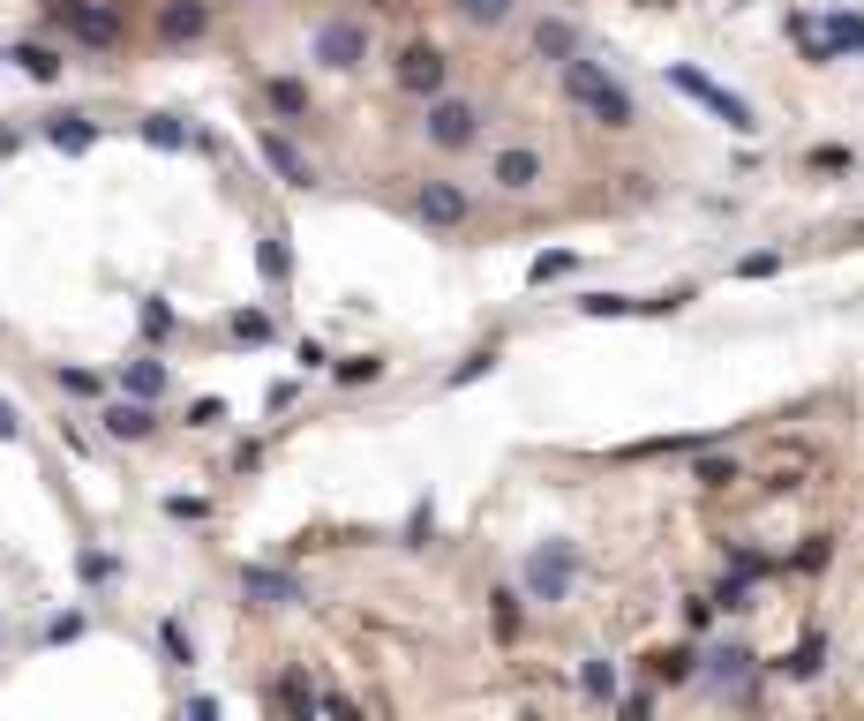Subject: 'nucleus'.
Masks as SVG:
<instances>
[{
  "mask_svg": "<svg viewBox=\"0 0 864 721\" xmlns=\"http://www.w3.org/2000/svg\"><path fill=\"white\" fill-rule=\"evenodd\" d=\"M45 143H61V151H90V143H98V128H90L84 113H53V121H45Z\"/></svg>",
  "mask_w": 864,
  "mask_h": 721,
  "instance_id": "dca6fc26",
  "label": "nucleus"
},
{
  "mask_svg": "<svg viewBox=\"0 0 864 721\" xmlns=\"http://www.w3.org/2000/svg\"><path fill=\"white\" fill-rule=\"evenodd\" d=\"M579 691H587V699H616V662H587V669H579Z\"/></svg>",
  "mask_w": 864,
  "mask_h": 721,
  "instance_id": "b1692460",
  "label": "nucleus"
},
{
  "mask_svg": "<svg viewBox=\"0 0 864 721\" xmlns=\"http://www.w3.org/2000/svg\"><path fill=\"white\" fill-rule=\"evenodd\" d=\"M308 53H316L324 68H361V61H369V31H361V23H316Z\"/></svg>",
  "mask_w": 864,
  "mask_h": 721,
  "instance_id": "1a4fd4ad",
  "label": "nucleus"
},
{
  "mask_svg": "<svg viewBox=\"0 0 864 721\" xmlns=\"http://www.w3.org/2000/svg\"><path fill=\"white\" fill-rule=\"evenodd\" d=\"M685 624H691V632H707V624H714V594H691L685 601Z\"/></svg>",
  "mask_w": 864,
  "mask_h": 721,
  "instance_id": "a19ab883",
  "label": "nucleus"
},
{
  "mask_svg": "<svg viewBox=\"0 0 864 721\" xmlns=\"http://www.w3.org/2000/svg\"><path fill=\"white\" fill-rule=\"evenodd\" d=\"M534 53H549V61H571V53H579V31H571V23H534Z\"/></svg>",
  "mask_w": 864,
  "mask_h": 721,
  "instance_id": "aec40b11",
  "label": "nucleus"
},
{
  "mask_svg": "<svg viewBox=\"0 0 864 721\" xmlns=\"http://www.w3.org/2000/svg\"><path fill=\"white\" fill-rule=\"evenodd\" d=\"M707 677L714 684H744L752 677V654H744V646H714V654H707Z\"/></svg>",
  "mask_w": 864,
  "mask_h": 721,
  "instance_id": "6ab92c4d",
  "label": "nucleus"
},
{
  "mask_svg": "<svg viewBox=\"0 0 864 721\" xmlns=\"http://www.w3.org/2000/svg\"><path fill=\"white\" fill-rule=\"evenodd\" d=\"M233 339L263 346V339H271V316H263V308H241V316H233Z\"/></svg>",
  "mask_w": 864,
  "mask_h": 721,
  "instance_id": "2f4dec72",
  "label": "nucleus"
},
{
  "mask_svg": "<svg viewBox=\"0 0 864 721\" xmlns=\"http://www.w3.org/2000/svg\"><path fill=\"white\" fill-rule=\"evenodd\" d=\"M45 638H53V646H61V638H84V609H68V616H53V624H45Z\"/></svg>",
  "mask_w": 864,
  "mask_h": 721,
  "instance_id": "ea45409f",
  "label": "nucleus"
},
{
  "mask_svg": "<svg viewBox=\"0 0 864 721\" xmlns=\"http://www.w3.org/2000/svg\"><path fill=\"white\" fill-rule=\"evenodd\" d=\"M820 31H827L834 53H864V15H850V8H842V15H827Z\"/></svg>",
  "mask_w": 864,
  "mask_h": 721,
  "instance_id": "412c9836",
  "label": "nucleus"
},
{
  "mask_svg": "<svg viewBox=\"0 0 864 721\" xmlns=\"http://www.w3.org/2000/svg\"><path fill=\"white\" fill-rule=\"evenodd\" d=\"M15 61H23V76H39V84L61 76V53H53V45H15Z\"/></svg>",
  "mask_w": 864,
  "mask_h": 721,
  "instance_id": "5701e85b",
  "label": "nucleus"
},
{
  "mask_svg": "<svg viewBox=\"0 0 864 721\" xmlns=\"http://www.w3.org/2000/svg\"><path fill=\"white\" fill-rule=\"evenodd\" d=\"M812 166H820V173H850V151H834V143H827V151H812Z\"/></svg>",
  "mask_w": 864,
  "mask_h": 721,
  "instance_id": "c03bdc74",
  "label": "nucleus"
},
{
  "mask_svg": "<svg viewBox=\"0 0 864 721\" xmlns=\"http://www.w3.org/2000/svg\"><path fill=\"white\" fill-rule=\"evenodd\" d=\"M166 518H181V526H204V518H211V496H166Z\"/></svg>",
  "mask_w": 864,
  "mask_h": 721,
  "instance_id": "c85d7f7f",
  "label": "nucleus"
},
{
  "mask_svg": "<svg viewBox=\"0 0 864 721\" xmlns=\"http://www.w3.org/2000/svg\"><path fill=\"white\" fill-rule=\"evenodd\" d=\"M781 669H789V677H820V669H827V638H805V646H797Z\"/></svg>",
  "mask_w": 864,
  "mask_h": 721,
  "instance_id": "393cba45",
  "label": "nucleus"
},
{
  "mask_svg": "<svg viewBox=\"0 0 864 721\" xmlns=\"http://www.w3.org/2000/svg\"><path fill=\"white\" fill-rule=\"evenodd\" d=\"M263 106L278 113V128H302L308 121V84H294V76H263Z\"/></svg>",
  "mask_w": 864,
  "mask_h": 721,
  "instance_id": "4468645a",
  "label": "nucleus"
},
{
  "mask_svg": "<svg viewBox=\"0 0 864 721\" xmlns=\"http://www.w3.org/2000/svg\"><path fill=\"white\" fill-rule=\"evenodd\" d=\"M391 84L406 90V98H422V106H429L436 90L451 84V53H444L436 39H406V45H398V61H391Z\"/></svg>",
  "mask_w": 864,
  "mask_h": 721,
  "instance_id": "7ed1b4c3",
  "label": "nucleus"
},
{
  "mask_svg": "<svg viewBox=\"0 0 864 721\" xmlns=\"http://www.w3.org/2000/svg\"><path fill=\"white\" fill-rule=\"evenodd\" d=\"M143 143H151V151H188V128L173 121V113H151V121H143Z\"/></svg>",
  "mask_w": 864,
  "mask_h": 721,
  "instance_id": "4be33fe9",
  "label": "nucleus"
},
{
  "mask_svg": "<svg viewBox=\"0 0 864 721\" xmlns=\"http://www.w3.org/2000/svg\"><path fill=\"white\" fill-rule=\"evenodd\" d=\"M271 707H286V714H308V707H324V691L308 677H278L271 684Z\"/></svg>",
  "mask_w": 864,
  "mask_h": 721,
  "instance_id": "a211bd4d",
  "label": "nucleus"
},
{
  "mask_svg": "<svg viewBox=\"0 0 864 721\" xmlns=\"http://www.w3.org/2000/svg\"><path fill=\"white\" fill-rule=\"evenodd\" d=\"M158 646H166V662H173V669H188V662H196V654H188V632H181L173 616L158 624Z\"/></svg>",
  "mask_w": 864,
  "mask_h": 721,
  "instance_id": "c756f323",
  "label": "nucleus"
},
{
  "mask_svg": "<svg viewBox=\"0 0 864 721\" xmlns=\"http://www.w3.org/2000/svg\"><path fill=\"white\" fill-rule=\"evenodd\" d=\"M654 677H661V684H685V677H691V654H685V646L654 654Z\"/></svg>",
  "mask_w": 864,
  "mask_h": 721,
  "instance_id": "7c9ffc66",
  "label": "nucleus"
},
{
  "mask_svg": "<svg viewBox=\"0 0 864 721\" xmlns=\"http://www.w3.org/2000/svg\"><path fill=\"white\" fill-rule=\"evenodd\" d=\"M526 601H564L571 594V579H579V549L571 542H542V549L526 556Z\"/></svg>",
  "mask_w": 864,
  "mask_h": 721,
  "instance_id": "39448f33",
  "label": "nucleus"
},
{
  "mask_svg": "<svg viewBox=\"0 0 864 721\" xmlns=\"http://www.w3.org/2000/svg\"><path fill=\"white\" fill-rule=\"evenodd\" d=\"M256 151H263V166L278 173L286 188H316V159L294 151V135H286V128H256Z\"/></svg>",
  "mask_w": 864,
  "mask_h": 721,
  "instance_id": "6e6552de",
  "label": "nucleus"
},
{
  "mask_svg": "<svg viewBox=\"0 0 864 721\" xmlns=\"http://www.w3.org/2000/svg\"><path fill=\"white\" fill-rule=\"evenodd\" d=\"M218 414H226V406H218V398H196V406H188V428H211Z\"/></svg>",
  "mask_w": 864,
  "mask_h": 721,
  "instance_id": "37998d69",
  "label": "nucleus"
},
{
  "mask_svg": "<svg viewBox=\"0 0 864 721\" xmlns=\"http://www.w3.org/2000/svg\"><path fill=\"white\" fill-rule=\"evenodd\" d=\"M414 218H422L429 233H459V226L474 218V196H467L459 181H422V196H414Z\"/></svg>",
  "mask_w": 864,
  "mask_h": 721,
  "instance_id": "0eeeda50",
  "label": "nucleus"
},
{
  "mask_svg": "<svg viewBox=\"0 0 864 721\" xmlns=\"http://www.w3.org/2000/svg\"><path fill=\"white\" fill-rule=\"evenodd\" d=\"M369 8H398V0H369Z\"/></svg>",
  "mask_w": 864,
  "mask_h": 721,
  "instance_id": "49530a36",
  "label": "nucleus"
},
{
  "mask_svg": "<svg viewBox=\"0 0 864 721\" xmlns=\"http://www.w3.org/2000/svg\"><path fill=\"white\" fill-rule=\"evenodd\" d=\"M53 31H68V45H84V53H113L129 39V15H121V0H53Z\"/></svg>",
  "mask_w": 864,
  "mask_h": 721,
  "instance_id": "f03ea898",
  "label": "nucleus"
},
{
  "mask_svg": "<svg viewBox=\"0 0 864 721\" xmlns=\"http://www.w3.org/2000/svg\"><path fill=\"white\" fill-rule=\"evenodd\" d=\"M384 376V361L376 353H353V361H339V383H376Z\"/></svg>",
  "mask_w": 864,
  "mask_h": 721,
  "instance_id": "473e14b6",
  "label": "nucleus"
},
{
  "mask_svg": "<svg viewBox=\"0 0 864 721\" xmlns=\"http://www.w3.org/2000/svg\"><path fill=\"white\" fill-rule=\"evenodd\" d=\"M571 263H579L571 249H549V255H534V271H526V278H534V286H549V278H564V271H571Z\"/></svg>",
  "mask_w": 864,
  "mask_h": 721,
  "instance_id": "a878e982",
  "label": "nucleus"
},
{
  "mask_svg": "<svg viewBox=\"0 0 864 721\" xmlns=\"http://www.w3.org/2000/svg\"><path fill=\"white\" fill-rule=\"evenodd\" d=\"M827 556H834V542H812V549H797V571H827Z\"/></svg>",
  "mask_w": 864,
  "mask_h": 721,
  "instance_id": "79ce46f5",
  "label": "nucleus"
},
{
  "mask_svg": "<svg viewBox=\"0 0 864 721\" xmlns=\"http://www.w3.org/2000/svg\"><path fill=\"white\" fill-rule=\"evenodd\" d=\"M459 15H467V23H504L512 0H459Z\"/></svg>",
  "mask_w": 864,
  "mask_h": 721,
  "instance_id": "f704fd0d",
  "label": "nucleus"
},
{
  "mask_svg": "<svg viewBox=\"0 0 864 721\" xmlns=\"http://www.w3.org/2000/svg\"><path fill=\"white\" fill-rule=\"evenodd\" d=\"M496 601V638H518V594H489Z\"/></svg>",
  "mask_w": 864,
  "mask_h": 721,
  "instance_id": "4c0bfd02",
  "label": "nucleus"
},
{
  "mask_svg": "<svg viewBox=\"0 0 864 721\" xmlns=\"http://www.w3.org/2000/svg\"><path fill=\"white\" fill-rule=\"evenodd\" d=\"M489 369H496V353H489V346H481V353H467V361H459V369H451V383H474V376H489Z\"/></svg>",
  "mask_w": 864,
  "mask_h": 721,
  "instance_id": "58836bf2",
  "label": "nucleus"
},
{
  "mask_svg": "<svg viewBox=\"0 0 864 721\" xmlns=\"http://www.w3.org/2000/svg\"><path fill=\"white\" fill-rule=\"evenodd\" d=\"M98 422H106V436H121V444H143V436L158 428V414H151V398H129V391H121V398L98 406Z\"/></svg>",
  "mask_w": 864,
  "mask_h": 721,
  "instance_id": "9b49d317",
  "label": "nucleus"
},
{
  "mask_svg": "<svg viewBox=\"0 0 864 721\" xmlns=\"http://www.w3.org/2000/svg\"><path fill=\"white\" fill-rule=\"evenodd\" d=\"M564 98H571V106H579V113H587L594 128H632V121H639L632 90L616 84L602 61H579V53L564 61Z\"/></svg>",
  "mask_w": 864,
  "mask_h": 721,
  "instance_id": "f257e3e1",
  "label": "nucleus"
},
{
  "mask_svg": "<svg viewBox=\"0 0 864 721\" xmlns=\"http://www.w3.org/2000/svg\"><path fill=\"white\" fill-rule=\"evenodd\" d=\"M241 594L263 601V609H294V601H308V587L294 571H278V564H249V571H241Z\"/></svg>",
  "mask_w": 864,
  "mask_h": 721,
  "instance_id": "9d476101",
  "label": "nucleus"
},
{
  "mask_svg": "<svg viewBox=\"0 0 864 721\" xmlns=\"http://www.w3.org/2000/svg\"><path fill=\"white\" fill-rule=\"evenodd\" d=\"M76 571H84V587H106V579H113L121 564H113L106 549H84V556H76Z\"/></svg>",
  "mask_w": 864,
  "mask_h": 721,
  "instance_id": "cd10ccee",
  "label": "nucleus"
},
{
  "mask_svg": "<svg viewBox=\"0 0 864 721\" xmlns=\"http://www.w3.org/2000/svg\"><path fill=\"white\" fill-rule=\"evenodd\" d=\"M15 436H23V414H15V406L0 398V444H15Z\"/></svg>",
  "mask_w": 864,
  "mask_h": 721,
  "instance_id": "a18cd8bd",
  "label": "nucleus"
},
{
  "mask_svg": "<svg viewBox=\"0 0 864 721\" xmlns=\"http://www.w3.org/2000/svg\"><path fill=\"white\" fill-rule=\"evenodd\" d=\"M489 181H496L504 196H526V188L542 181V151H526V143H512V151H496V159H489Z\"/></svg>",
  "mask_w": 864,
  "mask_h": 721,
  "instance_id": "ddd939ff",
  "label": "nucleus"
},
{
  "mask_svg": "<svg viewBox=\"0 0 864 721\" xmlns=\"http://www.w3.org/2000/svg\"><path fill=\"white\" fill-rule=\"evenodd\" d=\"M61 391H68V398H106V383L90 376V369H61Z\"/></svg>",
  "mask_w": 864,
  "mask_h": 721,
  "instance_id": "72a5a7b5",
  "label": "nucleus"
},
{
  "mask_svg": "<svg viewBox=\"0 0 864 721\" xmlns=\"http://www.w3.org/2000/svg\"><path fill=\"white\" fill-rule=\"evenodd\" d=\"M422 135H429L436 151H474V143H481V106H467V98H444V90H436L429 113H422Z\"/></svg>",
  "mask_w": 864,
  "mask_h": 721,
  "instance_id": "20e7f679",
  "label": "nucleus"
},
{
  "mask_svg": "<svg viewBox=\"0 0 864 721\" xmlns=\"http://www.w3.org/2000/svg\"><path fill=\"white\" fill-rule=\"evenodd\" d=\"M775 271H781V255H775V249H752L744 263H736V278H775Z\"/></svg>",
  "mask_w": 864,
  "mask_h": 721,
  "instance_id": "e433bc0d",
  "label": "nucleus"
},
{
  "mask_svg": "<svg viewBox=\"0 0 864 721\" xmlns=\"http://www.w3.org/2000/svg\"><path fill=\"white\" fill-rule=\"evenodd\" d=\"M121 391H129V398H158V391H166V361H151V353L129 361V369H121Z\"/></svg>",
  "mask_w": 864,
  "mask_h": 721,
  "instance_id": "f3484780",
  "label": "nucleus"
},
{
  "mask_svg": "<svg viewBox=\"0 0 864 721\" xmlns=\"http://www.w3.org/2000/svg\"><path fill=\"white\" fill-rule=\"evenodd\" d=\"M691 481H699V489H730V481H744V473H736V459H699Z\"/></svg>",
  "mask_w": 864,
  "mask_h": 721,
  "instance_id": "bb28decb",
  "label": "nucleus"
},
{
  "mask_svg": "<svg viewBox=\"0 0 864 721\" xmlns=\"http://www.w3.org/2000/svg\"><path fill=\"white\" fill-rule=\"evenodd\" d=\"M211 31V0H166L158 8V39L166 45H196Z\"/></svg>",
  "mask_w": 864,
  "mask_h": 721,
  "instance_id": "f8f14e48",
  "label": "nucleus"
},
{
  "mask_svg": "<svg viewBox=\"0 0 864 721\" xmlns=\"http://www.w3.org/2000/svg\"><path fill=\"white\" fill-rule=\"evenodd\" d=\"M647 8H661V0H647Z\"/></svg>",
  "mask_w": 864,
  "mask_h": 721,
  "instance_id": "de8ad7c7",
  "label": "nucleus"
},
{
  "mask_svg": "<svg viewBox=\"0 0 864 721\" xmlns=\"http://www.w3.org/2000/svg\"><path fill=\"white\" fill-rule=\"evenodd\" d=\"M669 90H685L691 106H707V113H714V121H730L736 135H752V106H744V98H736V90H722L714 84V76H699V68H685V61H677V68H669Z\"/></svg>",
  "mask_w": 864,
  "mask_h": 721,
  "instance_id": "423d86ee",
  "label": "nucleus"
},
{
  "mask_svg": "<svg viewBox=\"0 0 864 721\" xmlns=\"http://www.w3.org/2000/svg\"><path fill=\"white\" fill-rule=\"evenodd\" d=\"M256 271L271 278V286H286V278H294V249H286V233H263V241H256Z\"/></svg>",
  "mask_w": 864,
  "mask_h": 721,
  "instance_id": "2eb2a0df",
  "label": "nucleus"
},
{
  "mask_svg": "<svg viewBox=\"0 0 864 721\" xmlns=\"http://www.w3.org/2000/svg\"><path fill=\"white\" fill-rule=\"evenodd\" d=\"M166 331H173V308L151 294V301H143V339H166Z\"/></svg>",
  "mask_w": 864,
  "mask_h": 721,
  "instance_id": "c9c22d12",
  "label": "nucleus"
}]
</instances>
